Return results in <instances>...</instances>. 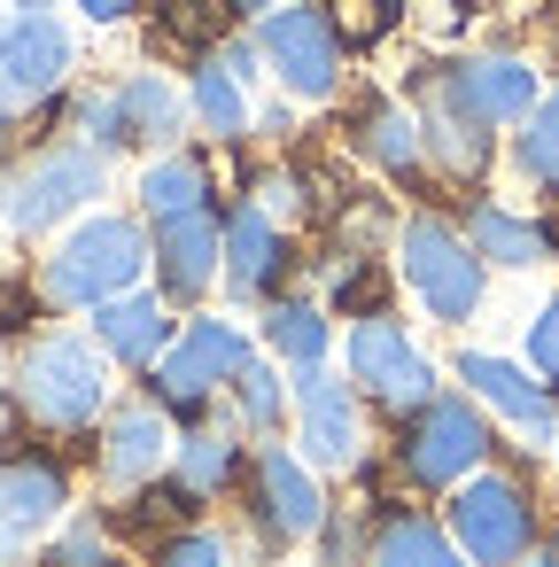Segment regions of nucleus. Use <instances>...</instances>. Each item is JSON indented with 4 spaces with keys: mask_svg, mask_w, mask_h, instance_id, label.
<instances>
[{
    "mask_svg": "<svg viewBox=\"0 0 559 567\" xmlns=\"http://www.w3.org/2000/svg\"><path fill=\"white\" fill-rule=\"evenodd\" d=\"M9 396H17V420L40 427V435H86V427H102V412H110L102 342L63 334V327L24 334L17 365H9Z\"/></svg>",
    "mask_w": 559,
    "mask_h": 567,
    "instance_id": "f257e3e1",
    "label": "nucleus"
},
{
    "mask_svg": "<svg viewBox=\"0 0 559 567\" xmlns=\"http://www.w3.org/2000/svg\"><path fill=\"white\" fill-rule=\"evenodd\" d=\"M148 257H156V241H148L141 218L94 210V218H79V226L48 249V265H40V303H48V311H94V303L141 288Z\"/></svg>",
    "mask_w": 559,
    "mask_h": 567,
    "instance_id": "f03ea898",
    "label": "nucleus"
},
{
    "mask_svg": "<svg viewBox=\"0 0 559 567\" xmlns=\"http://www.w3.org/2000/svg\"><path fill=\"white\" fill-rule=\"evenodd\" d=\"M396 280H404V288L420 296V311L443 319V327H466V319L482 311V296H489V265L474 257L466 226L443 218V210H412V218L396 226Z\"/></svg>",
    "mask_w": 559,
    "mask_h": 567,
    "instance_id": "7ed1b4c3",
    "label": "nucleus"
},
{
    "mask_svg": "<svg viewBox=\"0 0 559 567\" xmlns=\"http://www.w3.org/2000/svg\"><path fill=\"white\" fill-rule=\"evenodd\" d=\"M396 482H412V489H458L474 466H489L497 458V427H489V412L474 404V396H427L420 412H404L396 420Z\"/></svg>",
    "mask_w": 559,
    "mask_h": 567,
    "instance_id": "20e7f679",
    "label": "nucleus"
},
{
    "mask_svg": "<svg viewBox=\"0 0 559 567\" xmlns=\"http://www.w3.org/2000/svg\"><path fill=\"white\" fill-rule=\"evenodd\" d=\"M443 528L458 536V551L474 567H520L544 536V513H536V489L513 474V466H474L451 505H443Z\"/></svg>",
    "mask_w": 559,
    "mask_h": 567,
    "instance_id": "39448f33",
    "label": "nucleus"
},
{
    "mask_svg": "<svg viewBox=\"0 0 559 567\" xmlns=\"http://www.w3.org/2000/svg\"><path fill=\"white\" fill-rule=\"evenodd\" d=\"M102 187H110V156H102V148H86V141H48V148H32L24 164L0 172V226L48 234V226L79 218Z\"/></svg>",
    "mask_w": 559,
    "mask_h": 567,
    "instance_id": "423d86ee",
    "label": "nucleus"
},
{
    "mask_svg": "<svg viewBox=\"0 0 559 567\" xmlns=\"http://www.w3.org/2000/svg\"><path fill=\"white\" fill-rule=\"evenodd\" d=\"M241 520L257 528V544L265 551H296V544H311L319 536V520H327V489H319V466L311 458H296V451H280V443H265L257 458H249V474H241Z\"/></svg>",
    "mask_w": 559,
    "mask_h": 567,
    "instance_id": "0eeeda50",
    "label": "nucleus"
},
{
    "mask_svg": "<svg viewBox=\"0 0 559 567\" xmlns=\"http://www.w3.org/2000/svg\"><path fill=\"white\" fill-rule=\"evenodd\" d=\"M342 365H350L358 396L381 404L389 420H404V412H420V404L435 396V365H427V350L404 334L396 311H365V319H350V334H342Z\"/></svg>",
    "mask_w": 559,
    "mask_h": 567,
    "instance_id": "6e6552de",
    "label": "nucleus"
},
{
    "mask_svg": "<svg viewBox=\"0 0 559 567\" xmlns=\"http://www.w3.org/2000/svg\"><path fill=\"white\" fill-rule=\"evenodd\" d=\"M257 55L296 102H334L342 86V32L327 17V0H288V9L257 17Z\"/></svg>",
    "mask_w": 559,
    "mask_h": 567,
    "instance_id": "1a4fd4ad",
    "label": "nucleus"
},
{
    "mask_svg": "<svg viewBox=\"0 0 559 567\" xmlns=\"http://www.w3.org/2000/svg\"><path fill=\"white\" fill-rule=\"evenodd\" d=\"M148 241H156L148 272H156V296H164V303H203V296L226 280V203L179 210V218H164Z\"/></svg>",
    "mask_w": 559,
    "mask_h": 567,
    "instance_id": "9d476101",
    "label": "nucleus"
},
{
    "mask_svg": "<svg viewBox=\"0 0 559 567\" xmlns=\"http://www.w3.org/2000/svg\"><path fill=\"white\" fill-rule=\"evenodd\" d=\"M63 513H71V474H63V458L0 451V567H24L32 536H48Z\"/></svg>",
    "mask_w": 559,
    "mask_h": 567,
    "instance_id": "9b49d317",
    "label": "nucleus"
},
{
    "mask_svg": "<svg viewBox=\"0 0 559 567\" xmlns=\"http://www.w3.org/2000/svg\"><path fill=\"white\" fill-rule=\"evenodd\" d=\"M71 63H79V48H71V32L48 9L0 17V102H9V110H32V102L63 94Z\"/></svg>",
    "mask_w": 559,
    "mask_h": 567,
    "instance_id": "f8f14e48",
    "label": "nucleus"
},
{
    "mask_svg": "<svg viewBox=\"0 0 559 567\" xmlns=\"http://www.w3.org/2000/svg\"><path fill=\"white\" fill-rule=\"evenodd\" d=\"M296 443L311 466H358L365 458V396L358 381H334L327 365H303L296 373Z\"/></svg>",
    "mask_w": 559,
    "mask_h": 567,
    "instance_id": "ddd939ff",
    "label": "nucleus"
},
{
    "mask_svg": "<svg viewBox=\"0 0 559 567\" xmlns=\"http://www.w3.org/2000/svg\"><path fill=\"white\" fill-rule=\"evenodd\" d=\"M412 117H420V141H427V172H443L451 187H474V179L489 172L497 133L451 102L443 71H420V79H412Z\"/></svg>",
    "mask_w": 559,
    "mask_h": 567,
    "instance_id": "4468645a",
    "label": "nucleus"
},
{
    "mask_svg": "<svg viewBox=\"0 0 559 567\" xmlns=\"http://www.w3.org/2000/svg\"><path fill=\"white\" fill-rule=\"evenodd\" d=\"M296 272V241L265 203H226V288L234 303H272Z\"/></svg>",
    "mask_w": 559,
    "mask_h": 567,
    "instance_id": "2eb2a0df",
    "label": "nucleus"
},
{
    "mask_svg": "<svg viewBox=\"0 0 559 567\" xmlns=\"http://www.w3.org/2000/svg\"><path fill=\"white\" fill-rule=\"evenodd\" d=\"M458 381H466V396H474L482 412H497L505 427H520V435H536V443L559 427V389L536 381V365H513V358H497V350H458Z\"/></svg>",
    "mask_w": 559,
    "mask_h": 567,
    "instance_id": "dca6fc26",
    "label": "nucleus"
},
{
    "mask_svg": "<svg viewBox=\"0 0 559 567\" xmlns=\"http://www.w3.org/2000/svg\"><path fill=\"white\" fill-rule=\"evenodd\" d=\"M102 451H94V466H102V482L110 489H141V482H156V474H172V412L164 404H148V396H133V404H110L102 412V435H94Z\"/></svg>",
    "mask_w": 559,
    "mask_h": 567,
    "instance_id": "f3484780",
    "label": "nucleus"
},
{
    "mask_svg": "<svg viewBox=\"0 0 559 567\" xmlns=\"http://www.w3.org/2000/svg\"><path fill=\"white\" fill-rule=\"evenodd\" d=\"M443 86H451V102H458L466 117H482L489 133H497V125H520V117L544 102L536 63H528V55H513V48H489V55L443 63Z\"/></svg>",
    "mask_w": 559,
    "mask_h": 567,
    "instance_id": "a211bd4d",
    "label": "nucleus"
},
{
    "mask_svg": "<svg viewBox=\"0 0 559 567\" xmlns=\"http://www.w3.org/2000/svg\"><path fill=\"white\" fill-rule=\"evenodd\" d=\"M257 48L249 40H218L210 55H195V86H187V110H195V125L210 133V141H226V148H241L249 133H257V117H249V79H257Z\"/></svg>",
    "mask_w": 559,
    "mask_h": 567,
    "instance_id": "6ab92c4d",
    "label": "nucleus"
},
{
    "mask_svg": "<svg viewBox=\"0 0 559 567\" xmlns=\"http://www.w3.org/2000/svg\"><path fill=\"white\" fill-rule=\"evenodd\" d=\"M94 342H102V358L110 365H156L179 334H172V303L164 296H148V288H125V296H110V303H94Z\"/></svg>",
    "mask_w": 559,
    "mask_h": 567,
    "instance_id": "aec40b11",
    "label": "nucleus"
},
{
    "mask_svg": "<svg viewBox=\"0 0 559 567\" xmlns=\"http://www.w3.org/2000/svg\"><path fill=\"white\" fill-rule=\"evenodd\" d=\"M350 141H358V156H365L373 172H389V179H404V187L427 172L420 117H412L404 102H389V94H365V102L350 110Z\"/></svg>",
    "mask_w": 559,
    "mask_h": 567,
    "instance_id": "412c9836",
    "label": "nucleus"
},
{
    "mask_svg": "<svg viewBox=\"0 0 559 567\" xmlns=\"http://www.w3.org/2000/svg\"><path fill=\"white\" fill-rule=\"evenodd\" d=\"M172 474H179L203 505H218V497L241 489V474H249V443L234 435V420H195V427L172 443Z\"/></svg>",
    "mask_w": 559,
    "mask_h": 567,
    "instance_id": "4be33fe9",
    "label": "nucleus"
},
{
    "mask_svg": "<svg viewBox=\"0 0 559 567\" xmlns=\"http://www.w3.org/2000/svg\"><path fill=\"white\" fill-rule=\"evenodd\" d=\"M466 241H474V257L482 265H505V272H528V265H544V257H559V234L544 226V218H520V210H505V203H466Z\"/></svg>",
    "mask_w": 559,
    "mask_h": 567,
    "instance_id": "5701e85b",
    "label": "nucleus"
},
{
    "mask_svg": "<svg viewBox=\"0 0 559 567\" xmlns=\"http://www.w3.org/2000/svg\"><path fill=\"white\" fill-rule=\"evenodd\" d=\"M365 567H474L466 551H458V536L443 528V520H427L420 505H389L381 520H373V559Z\"/></svg>",
    "mask_w": 559,
    "mask_h": 567,
    "instance_id": "b1692460",
    "label": "nucleus"
},
{
    "mask_svg": "<svg viewBox=\"0 0 559 567\" xmlns=\"http://www.w3.org/2000/svg\"><path fill=\"white\" fill-rule=\"evenodd\" d=\"M117 102H125V133H133V148H179V133H187V94L164 79V71H133L125 86H117Z\"/></svg>",
    "mask_w": 559,
    "mask_h": 567,
    "instance_id": "393cba45",
    "label": "nucleus"
},
{
    "mask_svg": "<svg viewBox=\"0 0 559 567\" xmlns=\"http://www.w3.org/2000/svg\"><path fill=\"white\" fill-rule=\"evenodd\" d=\"M257 342L280 358V365H327V342H334V327H327V303H311V296H272L265 303V319H257Z\"/></svg>",
    "mask_w": 559,
    "mask_h": 567,
    "instance_id": "a878e982",
    "label": "nucleus"
},
{
    "mask_svg": "<svg viewBox=\"0 0 559 567\" xmlns=\"http://www.w3.org/2000/svg\"><path fill=\"white\" fill-rule=\"evenodd\" d=\"M218 187H210V172H203V156L195 148H164L148 172H141V218L148 226H164V218H179V210H203Z\"/></svg>",
    "mask_w": 559,
    "mask_h": 567,
    "instance_id": "bb28decb",
    "label": "nucleus"
},
{
    "mask_svg": "<svg viewBox=\"0 0 559 567\" xmlns=\"http://www.w3.org/2000/svg\"><path fill=\"white\" fill-rule=\"evenodd\" d=\"M218 389H226V381H218V373H210L187 342H172V350L148 365V389H141V396H148V404H164L172 420H187V427H195V420L218 404Z\"/></svg>",
    "mask_w": 559,
    "mask_h": 567,
    "instance_id": "cd10ccee",
    "label": "nucleus"
},
{
    "mask_svg": "<svg viewBox=\"0 0 559 567\" xmlns=\"http://www.w3.org/2000/svg\"><path fill=\"white\" fill-rule=\"evenodd\" d=\"M195 513H203V497H195L179 474H156V482H141V489H133V505H117V513H110V528H125V536H156V544H164V536H172V528H187Z\"/></svg>",
    "mask_w": 559,
    "mask_h": 567,
    "instance_id": "c85d7f7f",
    "label": "nucleus"
},
{
    "mask_svg": "<svg viewBox=\"0 0 559 567\" xmlns=\"http://www.w3.org/2000/svg\"><path fill=\"white\" fill-rule=\"evenodd\" d=\"M226 396H234V420H241V427L272 435V427L288 420V381H280V358H249V365L226 381Z\"/></svg>",
    "mask_w": 559,
    "mask_h": 567,
    "instance_id": "c756f323",
    "label": "nucleus"
},
{
    "mask_svg": "<svg viewBox=\"0 0 559 567\" xmlns=\"http://www.w3.org/2000/svg\"><path fill=\"white\" fill-rule=\"evenodd\" d=\"M513 164H520V179L559 187V86L520 117V133H513Z\"/></svg>",
    "mask_w": 559,
    "mask_h": 567,
    "instance_id": "7c9ffc66",
    "label": "nucleus"
},
{
    "mask_svg": "<svg viewBox=\"0 0 559 567\" xmlns=\"http://www.w3.org/2000/svg\"><path fill=\"white\" fill-rule=\"evenodd\" d=\"M179 342H187V350H195V358H203L218 381H234V373L257 358V350H249V334H241L234 319H210V311H195V319L179 327Z\"/></svg>",
    "mask_w": 559,
    "mask_h": 567,
    "instance_id": "2f4dec72",
    "label": "nucleus"
},
{
    "mask_svg": "<svg viewBox=\"0 0 559 567\" xmlns=\"http://www.w3.org/2000/svg\"><path fill=\"white\" fill-rule=\"evenodd\" d=\"M319 567H365L373 559V520H365V505H327V520H319Z\"/></svg>",
    "mask_w": 559,
    "mask_h": 567,
    "instance_id": "473e14b6",
    "label": "nucleus"
},
{
    "mask_svg": "<svg viewBox=\"0 0 559 567\" xmlns=\"http://www.w3.org/2000/svg\"><path fill=\"white\" fill-rule=\"evenodd\" d=\"M71 125H79V141H86V148H102V156H117V148H133V133H125V102H117V86H86V94L71 102Z\"/></svg>",
    "mask_w": 559,
    "mask_h": 567,
    "instance_id": "72a5a7b5",
    "label": "nucleus"
},
{
    "mask_svg": "<svg viewBox=\"0 0 559 567\" xmlns=\"http://www.w3.org/2000/svg\"><path fill=\"white\" fill-rule=\"evenodd\" d=\"M40 567H117V528L94 520V513H79V520L40 551Z\"/></svg>",
    "mask_w": 559,
    "mask_h": 567,
    "instance_id": "f704fd0d",
    "label": "nucleus"
},
{
    "mask_svg": "<svg viewBox=\"0 0 559 567\" xmlns=\"http://www.w3.org/2000/svg\"><path fill=\"white\" fill-rule=\"evenodd\" d=\"M327 17H334V32H342V48H373V40H389L396 32V0H327Z\"/></svg>",
    "mask_w": 559,
    "mask_h": 567,
    "instance_id": "c9c22d12",
    "label": "nucleus"
},
{
    "mask_svg": "<svg viewBox=\"0 0 559 567\" xmlns=\"http://www.w3.org/2000/svg\"><path fill=\"white\" fill-rule=\"evenodd\" d=\"M226 559H234L226 536H218V528H195V520L156 544V567H226Z\"/></svg>",
    "mask_w": 559,
    "mask_h": 567,
    "instance_id": "e433bc0d",
    "label": "nucleus"
},
{
    "mask_svg": "<svg viewBox=\"0 0 559 567\" xmlns=\"http://www.w3.org/2000/svg\"><path fill=\"white\" fill-rule=\"evenodd\" d=\"M528 365H536V381H551V389H559V296L528 319Z\"/></svg>",
    "mask_w": 559,
    "mask_h": 567,
    "instance_id": "4c0bfd02",
    "label": "nucleus"
},
{
    "mask_svg": "<svg viewBox=\"0 0 559 567\" xmlns=\"http://www.w3.org/2000/svg\"><path fill=\"white\" fill-rule=\"evenodd\" d=\"M79 9H86L94 24H133V17L148 9V0H79Z\"/></svg>",
    "mask_w": 559,
    "mask_h": 567,
    "instance_id": "58836bf2",
    "label": "nucleus"
},
{
    "mask_svg": "<svg viewBox=\"0 0 559 567\" xmlns=\"http://www.w3.org/2000/svg\"><path fill=\"white\" fill-rule=\"evenodd\" d=\"M272 9H288V0H226V17H272Z\"/></svg>",
    "mask_w": 559,
    "mask_h": 567,
    "instance_id": "ea45409f",
    "label": "nucleus"
},
{
    "mask_svg": "<svg viewBox=\"0 0 559 567\" xmlns=\"http://www.w3.org/2000/svg\"><path fill=\"white\" fill-rule=\"evenodd\" d=\"M520 567H559V544H551V536H536V551H528Z\"/></svg>",
    "mask_w": 559,
    "mask_h": 567,
    "instance_id": "a19ab883",
    "label": "nucleus"
},
{
    "mask_svg": "<svg viewBox=\"0 0 559 567\" xmlns=\"http://www.w3.org/2000/svg\"><path fill=\"white\" fill-rule=\"evenodd\" d=\"M9 117H17V110H9V102H0V133H9Z\"/></svg>",
    "mask_w": 559,
    "mask_h": 567,
    "instance_id": "79ce46f5",
    "label": "nucleus"
},
{
    "mask_svg": "<svg viewBox=\"0 0 559 567\" xmlns=\"http://www.w3.org/2000/svg\"><path fill=\"white\" fill-rule=\"evenodd\" d=\"M17 9H48V0H17Z\"/></svg>",
    "mask_w": 559,
    "mask_h": 567,
    "instance_id": "37998d69",
    "label": "nucleus"
},
{
    "mask_svg": "<svg viewBox=\"0 0 559 567\" xmlns=\"http://www.w3.org/2000/svg\"><path fill=\"white\" fill-rule=\"evenodd\" d=\"M551 474H559V443H551Z\"/></svg>",
    "mask_w": 559,
    "mask_h": 567,
    "instance_id": "c03bdc74",
    "label": "nucleus"
}]
</instances>
